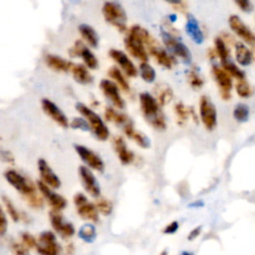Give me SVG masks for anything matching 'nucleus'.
Returning a JSON list of instances; mask_svg holds the SVG:
<instances>
[{"label":"nucleus","mask_w":255,"mask_h":255,"mask_svg":"<svg viewBox=\"0 0 255 255\" xmlns=\"http://www.w3.org/2000/svg\"><path fill=\"white\" fill-rule=\"evenodd\" d=\"M179 228V223L177 221H171L169 222L163 229H162V232L164 234H174L177 229Z\"/></svg>","instance_id":"nucleus-49"},{"label":"nucleus","mask_w":255,"mask_h":255,"mask_svg":"<svg viewBox=\"0 0 255 255\" xmlns=\"http://www.w3.org/2000/svg\"><path fill=\"white\" fill-rule=\"evenodd\" d=\"M4 177L6 181L16 190H18L23 196H27L34 192H37L34 183L15 169H7L4 172Z\"/></svg>","instance_id":"nucleus-5"},{"label":"nucleus","mask_w":255,"mask_h":255,"mask_svg":"<svg viewBox=\"0 0 255 255\" xmlns=\"http://www.w3.org/2000/svg\"><path fill=\"white\" fill-rule=\"evenodd\" d=\"M228 24L233 33L242 39L246 44L251 46L255 45V34L249 29V27L241 20L239 16L231 15L228 19Z\"/></svg>","instance_id":"nucleus-14"},{"label":"nucleus","mask_w":255,"mask_h":255,"mask_svg":"<svg viewBox=\"0 0 255 255\" xmlns=\"http://www.w3.org/2000/svg\"><path fill=\"white\" fill-rule=\"evenodd\" d=\"M49 219L53 230L62 238L68 239L75 234V226L71 222L65 220L61 211L51 209L49 212Z\"/></svg>","instance_id":"nucleus-9"},{"label":"nucleus","mask_w":255,"mask_h":255,"mask_svg":"<svg viewBox=\"0 0 255 255\" xmlns=\"http://www.w3.org/2000/svg\"><path fill=\"white\" fill-rule=\"evenodd\" d=\"M235 59L237 63L243 67L249 66L252 63L253 55L250 49L242 42H237L235 44Z\"/></svg>","instance_id":"nucleus-29"},{"label":"nucleus","mask_w":255,"mask_h":255,"mask_svg":"<svg viewBox=\"0 0 255 255\" xmlns=\"http://www.w3.org/2000/svg\"><path fill=\"white\" fill-rule=\"evenodd\" d=\"M74 80L80 85H90L93 83L94 78L90 73V70L84 64H75L71 69Z\"/></svg>","instance_id":"nucleus-26"},{"label":"nucleus","mask_w":255,"mask_h":255,"mask_svg":"<svg viewBox=\"0 0 255 255\" xmlns=\"http://www.w3.org/2000/svg\"><path fill=\"white\" fill-rule=\"evenodd\" d=\"M250 116V109L246 104L240 103L236 105V107L233 110V118L238 123H245L248 121Z\"/></svg>","instance_id":"nucleus-37"},{"label":"nucleus","mask_w":255,"mask_h":255,"mask_svg":"<svg viewBox=\"0 0 255 255\" xmlns=\"http://www.w3.org/2000/svg\"><path fill=\"white\" fill-rule=\"evenodd\" d=\"M185 32L188 35V37L197 45H200L204 41V34L199 26L198 21L196 18L191 14H186V20H185V26H184Z\"/></svg>","instance_id":"nucleus-20"},{"label":"nucleus","mask_w":255,"mask_h":255,"mask_svg":"<svg viewBox=\"0 0 255 255\" xmlns=\"http://www.w3.org/2000/svg\"><path fill=\"white\" fill-rule=\"evenodd\" d=\"M160 36L165 49L171 56L173 55L177 58H180L185 64L191 63L192 56L188 47L183 42H181L177 36L168 33L163 28L160 30Z\"/></svg>","instance_id":"nucleus-3"},{"label":"nucleus","mask_w":255,"mask_h":255,"mask_svg":"<svg viewBox=\"0 0 255 255\" xmlns=\"http://www.w3.org/2000/svg\"><path fill=\"white\" fill-rule=\"evenodd\" d=\"M82 41L90 48H97L99 46V35L97 31L88 24H81L78 27Z\"/></svg>","instance_id":"nucleus-27"},{"label":"nucleus","mask_w":255,"mask_h":255,"mask_svg":"<svg viewBox=\"0 0 255 255\" xmlns=\"http://www.w3.org/2000/svg\"><path fill=\"white\" fill-rule=\"evenodd\" d=\"M105 119L108 122H112V123H115L116 125H122V126H125L126 124L129 123V119L126 115L119 113L112 107L106 108Z\"/></svg>","instance_id":"nucleus-31"},{"label":"nucleus","mask_w":255,"mask_h":255,"mask_svg":"<svg viewBox=\"0 0 255 255\" xmlns=\"http://www.w3.org/2000/svg\"><path fill=\"white\" fill-rule=\"evenodd\" d=\"M2 202L4 204V207L6 209V212L8 213V215L10 216V218L14 221V222H17L19 221L20 217H21V214L19 213L18 209L16 208V206L14 205V203L12 202V200L8 197V196H5L3 195L2 196Z\"/></svg>","instance_id":"nucleus-38"},{"label":"nucleus","mask_w":255,"mask_h":255,"mask_svg":"<svg viewBox=\"0 0 255 255\" xmlns=\"http://www.w3.org/2000/svg\"><path fill=\"white\" fill-rule=\"evenodd\" d=\"M37 167L41 177V181H43L45 184L53 189H57L61 186V179L44 158L38 159Z\"/></svg>","instance_id":"nucleus-18"},{"label":"nucleus","mask_w":255,"mask_h":255,"mask_svg":"<svg viewBox=\"0 0 255 255\" xmlns=\"http://www.w3.org/2000/svg\"><path fill=\"white\" fill-rule=\"evenodd\" d=\"M201 229H202V227H201L200 225L194 227L193 229H191V230L189 231L188 235H187V239H188L189 241H192V240H194L195 238H197V237L200 235V233H201Z\"/></svg>","instance_id":"nucleus-52"},{"label":"nucleus","mask_w":255,"mask_h":255,"mask_svg":"<svg viewBox=\"0 0 255 255\" xmlns=\"http://www.w3.org/2000/svg\"><path fill=\"white\" fill-rule=\"evenodd\" d=\"M27 203L33 207V208H42L43 205H44V199L42 196L38 195L37 192H34L30 195H27V196H24Z\"/></svg>","instance_id":"nucleus-43"},{"label":"nucleus","mask_w":255,"mask_h":255,"mask_svg":"<svg viewBox=\"0 0 255 255\" xmlns=\"http://www.w3.org/2000/svg\"><path fill=\"white\" fill-rule=\"evenodd\" d=\"M77 112L88 122L90 130L95 137L101 141H105L110 136V130L103 119L90 107L83 103H77L75 106Z\"/></svg>","instance_id":"nucleus-2"},{"label":"nucleus","mask_w":255,"mask_h":255,"mask_svg":"<svg viewBox=\"0 0 255 255\" xmlns=\"http://www.w3.org/2000/svg\"><path fill=\"white\" fill-rule=\"evenodd\" d=\"M0 159L5 162H14L13 154L10 151L4 149H0Z\"/></svg>","instance_id":"nucleus-50"},{"label":"nucleus","mask_w":255,"mask_h":255,"mask_svg":"<svg viewBox=\"0 0 255 255\" xmlns=\"http://www.w3.org/2000/svg\"><path fill=\"white\" fill-rule=\"evenodd\" d=\"M78 235L83 241L87 243H92L97 238L96 227L92 223H86L83 226H81Z\"/></svg>","instance_id":"nucleus-33"},{"label":"nucleus","mask_w":255,"mask_h":255,"mask_svg":"<svg viewBox=\"0 0 255 255\" xmlns=\"http://www.w3.org/2000/svg\"><path fill=\"white\" fill-rule=\"evenodd\" d=\"M37 188L40 191L42 197L47 200L48 204L51 206L52 210L61 211L67 206V199L61 194L57 193L50 186L45 184L43 181H37Z\"/></svg>","instance_id":"nucleus-12"},{"label":"nucleus","mask_w":255,"mask_h":255,"mask_svg":"<svg viewBox=\"0 0 255 255\" xmlns=\"http://www.w3.org/2000/svg\"><path fill=\"white\" fill-rule=\"evenodd\" d=\"M35 248L40 255H59L61 250L53 231H43L37 239Z\"/></svg>","instance_id":"nucleus-10"},{"label":"nucleus","mask_w":255,"mask_h":255,"mask_svg":"<svg viewBox=\"0 0 255 255\" xmlns=\"http://www.w3.org/2000/svg\"><path fill=\"white\" fill-rule=\"evenodd\" d=\"M214 51L216 56L220 59V62L229 59V49L226 42L221 37H216L214 39Z\"/></svg>","instance_id":"nucleus-35"},{"label":"nucleus","mask_w":255,"mask_h":255,"mask_svg":"<svg viewBox=\"0 0 255 255\" xmlns=\"http://www.w3.org/2000/svg\"><path fill=\"white\" fill-rule=\"evenodd\" d=\"M235 90L240 98H249L253 94L252 87L248 84L247 81H245V79L237 81L235 85Z\"/></svg>","instance_id":"nucleus-39"},{"label":"nucleus","mask_w":255,"mask_h":255,"mask_svg":"<svg viewBox=\"0 0 255 255\" xmlns=\"http://www.w3.org/2000/svg\"><path fill=\"white\" fill-rule=\"evenodd\" d=\"M181 255H193L191 252H188V251H183L182 253H181Z\"/></svg>","instance_id":"nucleus-55"},{"label":"nucleus","mask_w":255,"mask_h":255,"mask_svg":"<svg viewBox=\"0 0 255 255\" xmlns=\"http://www.w3.org/2000/svg\"><path fill=\"white\" fill-rule=\"evenodd\" d=\"M8 229V219L3 207L0 204V236L6 234Z\"/></svg>","instance_id":"nucleus-46"},{"label":"nucleus","mask_w":255,"mask_h":255,"mask_svg":"<svg viewBox=\"0 0 255 255\" xmlns=\"http://www.w3.org/2000/svg\"><path fill=\"white\" fill-rule=\"evenodd\" d=\"M78 171H79V176H80L82 185L85 188V190L92 197H95V198L100 197L101 187L92 169L86 165H80Z\"/></svg>","instance_id":"nucleus-13"},{"label":"nucleus","mask_w":255,"mask_h":255,"mask_svg":"<svg viewBox=\"0 0 255 255\" xmlns=\"http://www.w3.org/2000/svg\"><path fill=\"white\" fill-rule=\"evenodd\" d=\"M174 113H175V116L177 118L178 123H180V124L186 122L190 118V116H189V108L185 107L183 105V103H181V102L175 104V106H174Z\"/></svg>","instance_id":"nucleus-41"},{"label":"nucleus","mask_w":255,"mask_h":255,"mask_svg":"<svg viewBox=\"0 0 255 255\" xmlns=\"http://www.w3.org/2000/svg\"><path fill=\"white\" fill-rule=\"evenodd\" d=\"M69 55L73 58H81L84 65L89 70H96L99 67V61L96 55L92 52L82 40H77L73 47L69 50Z\"/></svg>","instance_id":"nucleus-7"},{"label":"nucleus","mask_w":255,"mask_h":255,"mask_svg":"<svg viewBox=\"0 0 255 255\" xmlns=\"http://www.w3.org/2000/svg\"><path fill=\"white\" fill-rule=\"evenodd\" d=\"M124 132L125 134L132 139L137 145H139L142 148H148L150 146V140L149 138L140 130H137L132 124L129 122L124 126Z\"/></svg>","instance_id":"nucleus-23"},{"label":"nucleus","mask_w":255,"mask_h":255,"mask_svg":"<svg viewBox=\"0 0 255 255\" xmlns=\"http://www.w3.org/2000/svg\"><path fill=\"white\" fill-rule=\"evenodd\" d=\"M12 251H13V255H30L29 249L25 247L22 243L14 242L12 244Z\"/></svg>","instance_id":"nucleus-47"},{"label":"nucleus","mask_w":255,"mask_h":255,"mask_svg":"<svg viewBox=\"0 0 255 255\" xmlns=\"http://www.w3.org/2000/svg\"><path fill=\"white\" fill-rule=\"evenodd\" d=\"M156 96H157V103L159 106L167 105L172 99V90L167 85H159L155 89Z\"/></svg>","instance_id":"nucleus-34"},{"label":"nucleus","mask_w":255,"mask_h":255,"mask_svg":"<svg viewBox=\"0 0 255 255\" xmlns=\"http://www.w3.org/2000/svg\"><path fill=\"white\" fill-rule=\"evenodd\" d=\"M128 34L133 36V37H135L139 41H141L143 43V45L146 46L147 49H149L151 47L158 46L157 41L150 35V33L146 29H144L143 27H141L139 25L131 26L129 28Z\"/></svg>","instance_id":"nucleus-24"},{"label":"nucleus","mask_w":255,"mask_h":255,"mask_svg":"<svg viewBox=\"0 0 255 255\" xmlns=\"http://www.w3.org/2000/svg\"><path fill=\"white\" fill-rule=\"evenodd\" d=\"M21 240H22V244L27 247L28 249L30 248H35L36 244H37V239L30 234L29 232H23L21 233Z\"/></svg>","instance_id":"nucleus-45"},{"label":"nucleus","mask_w":255,"mask_h":255,"mask_svg":"<svg viewBox=\"0 0 255 255\" xmlns=\"http://www.w3.org/2000/svg\"><path fill=\"white\" fill-rule=\"evenodd\" d=\"M198 118L208 130H213L217 126V111L207 96H201L199 99Z\"/></svg>","instance_id":"nucleus-6"},{"label":"nucleus","mask_w":255,"mask_h":255,"mask_svg":"<svg viewBox=\"0 0 255 255\" xmlns=\"http://www.w3.org/2000/svg\"><path fill=\"white\" fill-rule=\"evenodd\" d=\"M221 68L231 78H235L237 80H243L244 79V75H245L244 72L238 66H236L231 60H229V59L221 62Z\"/></svg>","instance_id":"nucleus-32"},{"label":"nucleus","mask_w":255,"mask_h":255,"mask_svg":"<svg viewBox=\"0 0 255 255\" xmlns=\"http://www.w3.org/2000/svg\"><path fill=\"white\" fill-rule=\"evenodd\" d=\"M97 210L99 213L103 214L104 216H109L113 211V203L104 197H98L95 203Z\"/></svg>","instance_id":"nucleus-40"},{"label":"nucleus","mask_w":255,"mask_h":255,"mask_svg":"<svg viewBox=\"0 0 255 255\" xmlns=\"http://www.w3.org/2000/svg\"><path fill=\"white\" fill-rule=\"evenodd\" d=\"M108 75L109 77L112 79V81L114 83L117 84V86L119 88H121L123 91L125 92H128L129 91V85L128 82L127 81L124 73L122 72V70L118 67H111L108 71Z\"/></svg>","instance_id":"nucleus-30"},{"label":"nucleus","mask_w":255,"mask_h":255,"mask_svg":"<svg viewBox=\"0 0 255 255\" xmlns=\"http://www.w3.org/2000/svg\"><path fill=\"white\" fill-rule=\"evenodd\" d=\"M233 1L238 6V8L245 13H249L253 9V5L250 0H233Z\"/></svg>","instance_id":"nucleus-48"},{"label":"nucleus","mask_w":255,"mask_h":255,"mask_svg":"<svg viewBox=\"0 0 255 255\" xmlns=\"http://www.w3.org/2000/svg\"><path fill=\"white\" fill-rule=\"evenodd\" d=\"M187 81L193 89H199L204 85L203 79L198 75L195 70H190L187 74Z\"/></svg>","instance_id":"nucleus-42"},{"label":"nucleus","mask_w":255,"mask_h":255,"mask_svg":"<svg viewBox=\"0 0 255 255\" xmlns=\"http://www.w3.org/2000/svg\"><path fill=\"white\" fill-rule=\"evenodd\" d=\"M41 107L46 116H48L52 121H54L61 128H67L70 127V121L66 114L61 110V108L54 103L52 100L44 98L41 100Z\"/></svg>","instance_id":"nucleus-11"},{"label":"nucleus","mask_w":255,"mask_h":255,"mask_svg":"<svg viewBox=\"0 0 255 255\" xmlns=\"http://www.w3.org/2000/svg\"><path fill=\"white\" fill-rule=\"evenodd\" d=\"M102 13L105 20L119 31H127L128 17L125 9L120 4L113 1H107L102 7Z\"/></svg>","instance_id":"nucleus-4"},{"label":"nucleus","mask_w":255,"mask_h":255,"mask_svg":"<svg viewBox=\"0 0 255 255\" xmlns=\"http://www.w3.org/2000/svg\"><path fill=\"white\" fill-rule=\"evenodd\" d=\"M100 89L104 96L111 102V104L117 109H124L125 101L123 100L119 87L116 83L109 79H103L100 82Z\"/></svg>","instance_id":"nucleus-16"},{"label":"nucleus","mask_w":255,"mask_h":255,"mask_svg":"<svg viewBox=\"0 0 255 255\" xmlns=\"http://www.w3.org/2000/svg\"><path fill=\"white\" fill-rule=\"evenodd\" d=\"M208 56H209V59H210V60H214V59L217 57V56H216V53H215V51H214V49L209 50Z\"/></svg>","instance_id":"nucleus-54"},{"label":"nucleus","mask_w":255,"mask_h":255,"mask_svg":"<svg viewBox=\"0 0 255 255\" xmlns=\"http://www.w3.org/2000/svg\"><path fill=\"white\" fill-rule=\"evenodd\" d=\"M159 255H167V251H166V250H163V251L160 252Z\"/></svg>","instance_id":"nucleus-56"},{"label":"nucleus","mask_w":255,"mask_h":255,"mask_svg":"<svg viewBox=\"0 0 255 255\" xmlns=\"http://www.w3.org/2000/svg\"><path fill=\"white\" fill-rule=\"evenodd\" d=\"M109 55L118 64L122 72H124L127 76L132 77V78L136 77L137 69L125 52L119 49H111L109 51Z\"/></svg>","instance_id":"nucleus-17"},{"label":"nucleus","mask_w":255,"mask_h":255,"mask_svg":"<svg viewBox=\"0 0 255 255\" xmlns=\"http://www.w3.org/2000/svg\"><path fill=\"white\" fill-rule=\"evenodd\" d=\"M167 3H169L170 5H172L175 9L180 10V11H184L185 10V2L184 0H165Z\"/></svg>","instance_id":"nucleus-51"},{"label":"nucleus","mask_w":255,"mask_h":255,"mask_svg":"<svg viewBox=\"0 0 255 255\" xmlns=\"http://www.w3.org/2000/svg\"><path fill=\"white\" fill-rule=\"evenodd\" d=\"M44 62L49 69L55 72H64V73L71 72V69L74 65L73 62L54 54H47L44 58Z\"/></svg>","instance_id":"nucleus-21"},{"label":"nucleus","mask_w":255,"mask_h":255,"mask_svg":"<svg viewBox=\"0 0 255 255\" xmlns=\"http://www.w3.org/2000/svg\"><path fill=\"white\" fill-rule=\"evenodd\" d=\"M74 148L77 154L79 155V157L86 164V166H88L92 170H96L99 172L104 171L105 163L102 157L98 153H96L93 149L83 144H75Z\"/></svg>","instance_id":"nucleus-8"},{"label":"nucleus","mask_w":255,"mask_h":255,"mask_svg":"<svg viewBox=\"0 0 255 255\" xmlns=\"http://www.w3.org/2000/svg\"><path fill=\"white\" fill-rule=\"evenodd\" d=\"M76 208H77V212H78L79 216L82 219L91 221L94 223L99 221V212L97 210L95 203H92L89 200H87V201L77 205Z\"/></svg>","instance_id":"nucleus-25"},{"label":"nucleus","mask_w":255,"mask_h":255,"mask_svg":"<svg viewBox=\"0 0 255 255\" xmlns=\"http://www.w3.org/2000/svg\"><path fill=\"white\" fill-rule=\"evenodd\" d=\"M70 128L74 129H81L84 131L90 130V127L88 122L83 117H76L70 122Z\"/></svg>","instance_id":"nucleus-44"},{"label":"nucleus","mask_w":255,"mask_h":255,"mask_svg":"<svg viewBox=\"0 0 255 255\" xmlns=\"http://www.w3.org/2000/svg\"><path fill=\"white\" fill-rule=\"evenodd\" d=\"M148 52L153 56V58L156 60V62L166 68V69H171L174 63V59L172 58V56L165 51L164 49H162L159 45L155 46V47H151L149 49H147Z\"/></svg>","instance_id":"nucleus-28"},{"label":"nucleus","mask_w":255,"mask_h":255,"mask_svg":"<svg viewBox=\"0 0 255 255\" xmlns=\"http://www.w3.org/2000/svg\"><path fill=\"white\" fill-rule=\"evenodd\" d=\"M139 75L140 78L146 82V83H153L156 77L155 70L151 65H149L147 62H141L139 67Z\"/></svg>","instance_id":"nucleus-36"},{"label":"nucleus","mask_w":255,"mask_h":255,"mask_svg":"<svg viewBox=\"0 0 255 255\" xmlns=\"http://www.w3.org/2000/svg\"><path fill=\"white\" fill-rule=\"evenodd\" d=\"M113 142H114V147H115V150L118 154L120 161L125 165L131 163L134 159V154L131 150H129L128 148L124 138L122 136L118 135V136L114 137Z\"/></svg>","instance_id":"nucleus-22"},{"label":"nucleus","mask_w":255,"mask_h":255,"mask_svg":"<svg viewBox=\"0 0 255 255\" xmlns=\"http://www.w3.org/2000/svg\"><path fill=\"white\" fill-rule=\"evenodd\" d=\"M140 112L145 121L155 129L163 130L166 128V123L160 106L156 99L147 92H142L138 96Z\"/></svg>","instance_id":"nucleus-1"},{"label":"nucleus","mask_w":255,"mask_h":255,"mask_svg":"<svg viewBox=\"0 0 255 255\" xmlns=\"http://www.w3.org/2000/svg\"><path fill=\"white\" fill-rule=\"evenodd\" d=\"M74 253H75V246L73 243H69L65 247V254L66 255H74Z\"/></svg>","instance_id":"nucleus-53"},{"label":"nucleus","mask_w":255,"mask_h":255,"mask_svg":"<svg viewBox=\"0 0 255 255\" xmlns=\"http://www.w3.org/2000/svg\"><path fill=\"white\" fill-rule=\"evenodd\" d=\"M212 74L214 80L220 90V96L223 100L228 101L231 98V89H232V78L219 66H212Z\"/></svg>","instance_id":"nucleus-15"},{"label":"nucleus","mask_w":255,"mask_h":255,"mask_svg":"<svg viewBox=\"0 0 255 255\" xmlns=\"http://www.w3.org/2000/svg\"><path fill=\"white\" fill-rule=\"evenodd\" d=\"M125 47L127 51L135 59L141 61V62H147V51L145 49V46L141 41L136 39L135 37L131 35H128L125 40Z\"/></svg>","instance_id":"nucleus-19"}]
</instances>
